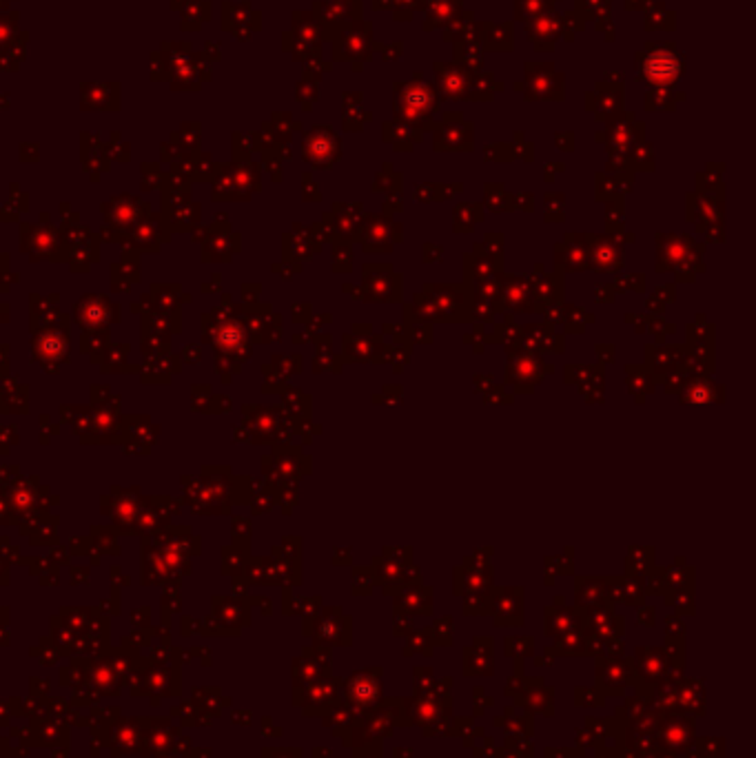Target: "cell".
Segmentation results:
<instances>
[{"mask_svg":"<svg viewBox=\"0 0 756 758\" xmlns=\"http://www.w3.org/2000/svg\"><path fill=\"white\" fill-rule=\"evenodd\" d=\"M706 244H699L688 233H657V273L674 271L677 282H694L706 271L701 255Z\"/></svg>","mask_w":756,"mask_h":758,"instance_id":"6da1fadb","label":"cell"},{"mask_svg":"<svg viewBox=\"0 0 756 758\" xmlns=\"http://www.w3.org/2000/svg\"><path fill=\"white\" fill-rule=\"evenodd\" d=\"M550 364H543L541 355L537 352H508L506 362V384H513L517 393H533L535 386L552 373Z\"/></svg>","mask_w":756,"mask_h":758,"instance_id":"7a4b0ae2","label":"cell"},{"mask_svg":"<svg viewBox=\"0 0 756 758\" xmlns=\"http://www.w3.org/2000/svg\"><path fill=\"white\" fill-rule=\"evenodd\" d=\"M424 293L435 302L442 322H472L466 284H424Z\"/></svg>","mask_w":756,"mask_h":758,"instance_id":"3957f363","label":"cell"},{"mask_svg":"<svg viewBox=\"0 0 756 758\" xmlns=\"http://www.w3.org/2000/svg\"><path fill=\"white\" fill-rule=\"evenodd\" d=\"M364 299L366 302H399L404 282L391 264H364Z\"/></svg>","mask_w":756,"mask_h":758,"instance_id":"277c9868","label":"cell"},{"mask_svg":"<svg viewBox=\"0 0 756 758\" xmlns=\"http://www.w3.org/2000/svg\"><path fill=\"white\" fill-rule=\"evenodd\" d=\"M588 244V269L596 273H619L623 267V244L617 235L584 233Z\"/></svg>","mask_w":756,"mask_h":758,"instance_id":"5b68a950","label":"cell"},{"mask_svg":"<svg viewBox=\"0 0 756 758\" xmlns=\"http://www.w3.org/2000/svg\"><path fill=\"white\" fill-rule=\"evenodd\" d=\"M501 308L511 313H537L539 304L533 295L530 282L519 275H501Z\"/></svg>","mask_w":756,"mask_h":758,"instance_id":"8992f818","label":"cell"},{"mask_svg":"<svg viewBox=\"0 0 756 758\" xmlns=\"http://www.w3.org/2000/svg\"><path fill=\"white\" fill-rule=\"evenodd\" d=\"M555 271L579 273L588 271V244L584 233H566L564 240L555 244Z\"/></svg>","mask_w":756,"mask_h":758,"instance_id":"52a82bcc","label":"cell"},{"mask_svg":"<svg viewBox=\"0 0 756 758\" xmlns=\"http://www.w3.org/2000/svg\"><path fill=\"white\" fill-rule=\"evenodd\" d=\"M391 220L384 216H368L362 218L360 228L355 240H360L362 249L366 253H389L393 249V240H391Z\"/></svg>","mask_w":756,"mask_h":758,"instance_id":"ba28073f","label":"cell"},{"mask_svg":"<svg viewBox=\"0 0 756 758\" xmlns=\"http://www.w3.org/2000/svg\"><path fill=\"white\" fill-rule=\"evenodd\" d=\"M464 273H466V286L479 284V282L499 279L504 275V264L497 262L495 257H490L482 246V242H477L472 246V253L464 257Z\"/></svg>","mask_w":756,"mask_h":758,"instance_id":"9c48e42d","label":"cell"},{"mask_svg":"<svg viewBox=\"0 0 756 758\" xmlns=\"http://www.w3.org/2000/svg\"><path fill=\"white\" fill-rule=\"evenodd\" d=\"M677 395L681 403H718L726 399V389L710 375H692L685 379L683 389Z\"/></svg>","mask_w":756,"mask_h":758,"instance_id":"30bf717a","label":"cell"},{"mask_svg":"<svg viewBox=\"0 0 756 758\" xmlns=\"http://www.w3.org/2000/svg\"><path fill=\"white\" fill-rule=\"evenodd\" d=\"M344 355L348 362H386L389 348L384 350V344L379 338L373 335H344Z\"/></svg>","mask_w":756,"mask_h":758,"instance_id":"8fae6325","label":"cell"},{"mask_svg":"<svg viewBox=\"0 0 756 758\" xmlns=\"http://www.w3.org/2000/svg\"><path fill=\"white\" fill-rule=\"evenodd\" d=\"M535 275L528 277L530 282V289H533V295L537 299L539 304V311L543 306H550V304H561L564 302V279H561V275L564 273H541V264H537L535 267Z\"/></svg>","mask_w":756,"mask_h":758,"instance_id":"7c38bea8","label":"cell"},{"mask_svg":"<svg viewBox=\"0 0 756 758\" xmlns=\"http://www.w3.org/2000/svg\"><path fill=\"white\" fill-rule=\"evenodd\" d=\"M681 357H683V346L652 344L645 348V368L650 370V375L655 377V381H659L667 373L679 370Z\"/></svg>","mask_w":756,"mask_h":758,"instance_id":"4fadbf2b","label":"cell"},{"mask_svg":"<svg viewBox=\"0 0 756 758\" xmlns=\"http://www.w3.org/2000/svg\"><path fill=\"white\" fill-rule=\"evenodd\" d=\"M626 384L637 403H643V399L655 391V377L645 366H626Z\"/></svg>","mask_w":756,"mask_h":758,"instance_id":"5bb4252c","label":"cell"},{"mask_svg":"<svg viewBox=\"0 0 756 758\" xmlns=\"http://www.w3.org/2000/svg\"><path fill=\"white\" fill-rule=\"evenodd\" d=\"M645 76L652 80H674L679 74V62L672 54H655L645 62Z\"/></svg>","mask_w":756,"mask_h":758,"instance_id":"9a60e30c","label":"cell"},{"mask_svg":"<svg viewBox=\"0 0 756 758\" xmlns=\"http://www.w3.org/2000/svg\"><path fill=\"white\" fill-rule=\"evenodd\" d=\"M452 218H455L452 228H455L457 233H470L472 228H474V224L482 222V218H484V216H482V208H479V206H472V204H460V206L455 208Z\"/></svg>","mask_w":756,"mask_h":758,"instance_id":"2e32d148","label":"cell"},{"mask_svg":"<svg viewBox=\"0 0 756 758\" xmlns=\"http://www.w3.org/2000/svg\"><path fill=\"white\" fill-rule=\"evenodd\" d=\"M577 386H579V393L584 395V399L588 403L604 401V368L599 366L590 377H586L584 381H579Z\"/></svg>","mask_w":756,"mask_h":758,"instance_id":"e0dca14e","label":"cell"},{"mask_svg":"<svg viewBox=\"0 0 756 758\" xmlns=\"http://www.w3.org/2000/svg\"><path fill=\"white\" fill-rule=\"evenodd\" d=\"M606 233L608 235H619L623 233V206L614 200H610L608 208H606Z\"/></svg>","mask_w":756,"mask_h":758,"instance_id":"ac0fdd59","label":"cell"},{"mask_svg":"<svg viewBox=\"0 0 756 758\" xmlns=\"http://www.w3.org/2000/svg\"><path fill=\"white\" fill-rule=\"evenodd\" d=\"M350 262H353V251L348 242L335 244V255H333V267L338 273H350Z\"/></svg>","mask_w":756,"mask_h":758,"instance_id":"d6986e66","label":"cell"},{"mask_svg":"<svg viewBox=\"0 0 756 758\" xmlns=\"http://www.w3.org/2000/svg\"><path fill=\"white\" fill-rule=\"evenodd\" d=\"M408 330H406V338L411 344H430L433 342V328L430 324H424V322H413V324H406Z\"/></svg>","mask_w":756,"mask_h":758,"instance_id":"ffe728a7","label":"cell"},{"mask_svg":"<svg viewBox=\"0 0 756 758\" xmlns=\"http://www.w3.org/2000/svg\"><path fill=\"white\" fill-rule=\"evenodd\" d=\"M511 200H513V198L506 196L501 186H488V191H486V206H488L490 211H506V208H511V204H508Z\"/></svg>","mask_w":756,"mask_h":758,"instance_id":"44dd1931","label":"cell"},{"mask_svg":"<svg viewBox=\"0 0 756 758\" xmlns=\"http://www.w3.org/2000/svg\"><path fill=\"white\" fill-rule=\"evenodd\" d=\"M647 330L655 335L657 344H663V338L667 333H674V326L670 322H665L661 315H650L647 317Z\"/></svg>","mask_w":756,"mask_h":758,"instance_id":"7402d4cb","label":"cell"},{"mask_svg":"<svg viewBox=\"0 0 756 758\" xmlns=\"http://www.w3.org/2000/svg\"><path fill=\"white\" fill-rule=\"evenodd\" d=\"M484 238L486 240L482 242V246L486 249V253L504 264V235L501 233H486Z\"/></svg>","mask_w":756,"mask_h":758,"instance_id":"603a6c76","label":"cell"},{"mask_svg":"<svg viewBox=\"0 0 756 758\" xmlns=\"http://www.w3.org/2000/svg\"><path fill=\"white\" fill-rule=\"evenodd\" d=\"M546 200H548V204H546L548 222H564V196H559V193H550Z\"/></svg>","mask_w":756,"mask_h":758,"instance_id":"cb8c5ba5","label":"cell"},{"mask_svg":"<svg viewBox=\"0 0 756 758\" xmlns=\"http://www.w3.org/2000/svg\"><path fill=\"white\" fill-rule=\"evenodd\" d=\"M696 231L706 238V242H723L726 240V228L723 222H708V224H699Z\"/></svg>","mask_w":756,"mask_h":758,"instance_id":"d4e9b609","label":"cell"},{"mask_svg":"<svg viewBox=\"0 0 756 758\" xmlns=\"http://www.w3.org/2000/svg\"><path fill=\"white\" fill-rule=\"evenodd\" d=\"M652 554H655L652 548H630L628 563L635 561V568H637V566L650 568V566H652Z\"/></svg>","mask_w":756,"mask_h":758,"instance_id":"484cf974","label":"cell"},{"mask_svg":"<svg viewBox=\"0 0 756 758\" xmlns=\"http://www.w3.org/2000/svg\"><path fill=\"white\" fill-rule=\"evenodd\" d=\"M484 395H486L488 403H511L513 401V397L506 393V386H501V384H492Z\"/></svg>","mask_w":756,"mask_h":758,"instance_id":"4316f807","label":"cell"},{"mask_svg":"<svg viewBox=\"0 0 756 758\" xmlns=\"http://www.w3.org/2000/svg\"><path fill=\"white\" fill-rule=\"evenodd\" d=\"M614 297H617V291H614L612 284H596L594 286V299L601 304H608V302H614Z\"/></svg>","mask_w":756,"mask_h":758,"instance_id":"83f0119b","label":"cell"},{"mask_svg":"<svg viewBox=\"0 0 756 758\" xmlns=\"http://www.w3.org/2000/svg\"><path fill=\"white\" fill-rule=\"evenodd\" d=\"M401 395H404L401 386L391 384V386H384L382 395H377V397H384V403H393V406H395V403H401Z\"/></svg>","mask_w":756,"mask_h":758,"instance_id":"f1b7e54d","label":"cell"},{"mask_svg":"<svg viewBox=\"0 0 756 758\" xmlns=\"http://www.w3.org/2000/svg\"><path fill=\"white\" fill-rule=\"evenodd\" d=\"M442 257H444V246H437V244H430V242L424 244V262L426 264L439 262Z\"/></svg>","mask_w":756,"mask_h":758,"instance_id":"f546056e","label":"cell"},{"mask_svg":"<svg viewBox=\"0 0 756 758\" xmlns=\"http://www.w3.org/2000/svg\"><path fill=\"white\" fill-rule=\"evenodd\" d=\"M652 295H655V297H659L663 304H665V302H674V297H677V293H674V284H661V286H657V289H655V293H652Z\"/></svg>","mask_w":756,"mask_h":758,"instance_id":"4dcf8cb0","label":"cell"},{"mask_svg":"<svg viewBox=\"0 0 756 758\" xmlns=\"http://www.w3.org/2000/svg\"><path fill=\"white\" fill-rule=\"evenodd\" d=\"M596 350V355H599V360L604 362V364H610V362H614V357H617V350H614V346H596L594 348Z\"/></svg>","mask_w":756,"mask_h":758,"instance_id":"1f68e13d","label":"cell"},{"mask_svg":"<svg viewBox=\"0 0 756 758\" xmlns=\"http://www.w3.org/2000/svg\"><path fill=\"white\" fill-rule=\"evenodd\" d=\"M626 322L628 324H635V330L637 333H643V330H647V317L645 315H626Z\"/></svg>","mask_w":756,"mask_h":758,"instance_id":"d6a6232c","label":"cell"},{"mask_svg":"<svg viewBox=\"0 0 756 758\" xmlns=\"http://www.w3.org/2000/svg\"><path fill=\"white\" fill-rule=\"evenodd\" d=\"M663 302H661V299L659 297H655V295H650L647 299H645V308H647V313H652V315H661L663 313Z\"/></svg>","mask_w":756,"mask_h":758,"instance_id":"836d02e7","label":"cell"},{"mask_svg":"<svg viewBox=\"0 0 756 758\" xmlns=\"http://www.w3.org/2000/svg\"><path fill=\"white\" fill-rule=\"evenodd\" d=\"M490 386H492V375H477V377H474V391H477V393L484 395Z\"/></svg>","mask_w":756,"mask_h":758,"instance_id":"e575fe53","label":"cell"},{"mask_svg":"<svg viewBox=\"0 0 756 758\" xmlns=\"http://www.w3.org/2000/svg\"><path fill=\"white\" fill-rule=\"evenodd\" d=\"M344 293H346V295H350V297H355V299H360V302H366V299H364V289H362V286H355V284H344Z\"/></svg>","mask_w":756,"mask_h":758,"instance_id":"d590c367","label":"cell"},{"mask_svg":"<svg viewBox=\"0 0 756 758\" xmlns=\"http://www.w3.org/2000/svg\"><path fill=\"white\" fill-rule=\"evenodd\" d=\"M391 240H393V244H399V242L404 240V228H401L399 222H393V224H391Z\"/></svg>","mask_w":756,"mask_h":758,"instance_id":"8d00e7d4","label":"cell"},{"mask_svg":"<svg viewBox=\"0 0 756 758\" xmlns=\"http://www.w3.org/2000/svg\"><path fill=\"white\" fill-rule=\"evenodd\" d=\"M399 200H401V196H399V193H395V196L389 200V208H386V211H389V213H395V211H401Z\"/></svg>","mask_w":756,"mask_h":758,"instance_id":"74e56055","label":"cell"},{"mask_svg":"<svg viewBox=\"0 0 756 758\" xmlns=\"http://www.w3.org/2000/svg\"><path fill=\"white\" fill-rule=\"evenodd\" d=\"M353 335H373V328L368 324H355L353 326Z\"/></svg>","mask_w":756,"mask_h":758,"instance_id":"f35d334b","label":"cell"}]
</instances>
